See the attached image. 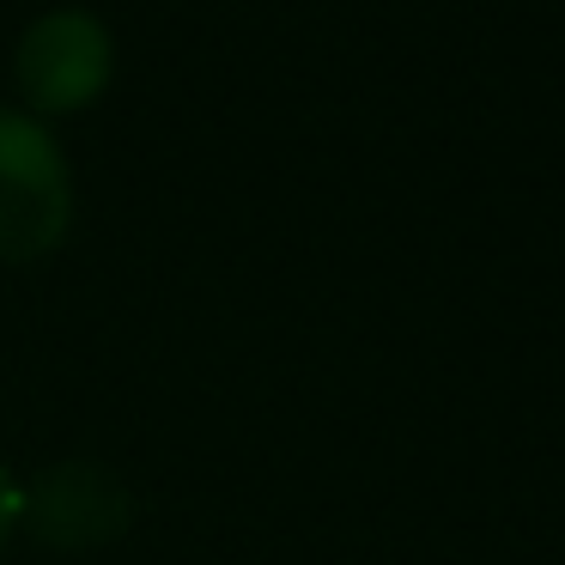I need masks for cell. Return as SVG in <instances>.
<instances>
[{
	"mask_svg": "<svg viewBox=\"0 0 565 565\" xmlns=\"http://www.w3.org/2000/svg\"><path fill=\"white\" fill-rule=\"evenodd\" d=\"M116 43L92 7H50L13 43V79L31 116H79L110 92Z\"/></svg>",
	"mask_w": 565,
	"mask_h": 565,
	"instance_id": "7a4b0ae2",
	"label": "cell"
},
{
	"mask_svg": "<svg viewBox=\"0 0 565 565\" xmlns=\"http://www.w3.org/2000/svg\"><path fill=\"white\" fill-rule=\"evenodd\" d=\"M74 232V171L38 116L0 110V262H43Z\"/></svg>",
	"mask_w": 565,
	"mask_h": 565,
	"instance_id": "6da1fadb",
	"label": "cell"
},
{
	"mask_svg": "<svg viewBox=\"0 0 565 565\" xmlns=\"http://www.w3.org/2000/svg\"><path fill=\"white\" fill-rule=\"evenodd\" d=\"M19 511H25V487H19L7 468H0V547L13 541V529H19Z\"/></svg>",
	"mask_w": 565,
	"mask_h": 565,
	"instance_id": "277c9868",
	"label": "cell"
},
{
	"mask_svg": "<svg viewBox=\"0 0 565 565\" xmlns=\"http://www.w3.org/2000/svg\"><path fill=\"white\" fill-rule=\"evenodd\" d=\"M19 523L55 553H98L128 535L135 492H128V480L116 468L92 462V456H67V462H50L25 487Z\"/></svg>",
	"mask_w": 565,
	"mask_h": 565,
	"instance_id": "3957f363",
	"label": "cell"
}]
</instances>
